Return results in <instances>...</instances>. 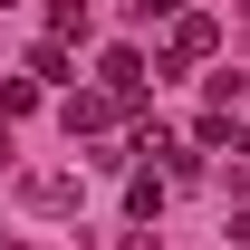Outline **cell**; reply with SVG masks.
I'll use <instances>...</instances> for the list:
<instances>
[{
	"mask_svg": "<svg viewBox=\"0 0 250 250\" xmlns=\"http://www.w3.org/2000/svg\"><path fill=\"white\" fill-rule=\"evenodd\" d=\"M231 154H241V164H250V135H241V145H231Z\"/></svg>",
	"mask_w": 250,
	"mask_h": 250,
	"instance_id": "obj_8",
	"label": "cell"
},
{
	"mask_svg": "<svg viewBox=\"0 0 250 250\" xmlns=\"http://www.w3.org/2000/svg\"><path fill=\"white\" fill-rule=\"evenodd\" d=\"M20 202H29V212H77V173H29Z\"/></svg>",
	"mask_w": 250,
	"mask_h": 250,
	"instance_id": "obj_2",
	"label": "cell"
},
{
	"mask_svg": "<svg viewBox=\"0 0 250 250\" xmlns=\"http://www.w3.org/2000/svg\"><path fill=\"white\" fill-rule=\"evenodd\" d=\"M212 48H221V29L202 20V10H183V20H173V48H164V67H192V58H212Z\"/></svg>",
	"mask_w": 250,
	"mask_h": 250,
	"instance_id": "obj_1",
	"label": "cell"
},
{
	"mask_svg": "<svg viewBox=\"0 0 250 250\" xmlns=\"http://www.w3.org/2000/svg\"><path fill=\"white\" fill-rule=\"evenodd\" d=\"M58 116H67V135H106V116H116V96H67Z\"/></svg>",
	"mask_w": 250,
	"mask_h": 250,
	"instance_id": "obj_4",
	"label": "cell"
},
{
	"mask_svg": "<svg viewBox=\"0 0 250 250\" xmlns=\"http://www.w3.org/2000/svg\"><path fill=\"white\" fill-rule=\"evenodd\" d=\"M231 241H241V250H250V212H231Z\"/></svg>",
	"mask_w": 250,
	"mask_h": 250,
	"instance_id": "obj_7",
	"label": "cell"
},
{
	"mask_svg": "<svg viewBox=\"0 0 250 250\" xmlns=\"http://www.w3.org/2000/svg\"><path fill=\"white\" fill-rule=\"evenodd\" d=\"M135 20H183V0H135Z\"/></svg>",
	"mask_w": 250,
	"mask_h": 250,
	"instance_id": "obj_6",
	"label": "cell"
},
{
	"mask_svg": "<svg viewBox=\"0 0 250 250\" xmlns=\"http://www.w3.org/2000/svg\"><path fill=\"white\" fill-rule=\"evenodd\" d=\"M96 77H106V96H145V58H135V48H106V67H96Z\"/></svg>",
	"mask_w": 250,
	"mask_h": 250,
	"instance_id": "obj_3",
	"label": "cell"
},
{
	"mask_svg": "<svg viewBox=\"0 0 250 250\" xmlns=\"http://www.w3.org/2000/svg\"><path fill=\"white\" fill-rule=\"evenodd\" d=\"M125 212L154 221V212H164V173H135V183H125Z\"/></svg>",
	"mask_w": 250,
	"mask_h": 250,
	"instance_id": "obj_5",
	"label": "cell"
}]
</instances>
